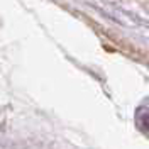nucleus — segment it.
Masks as SVG:
<instances>
[{"instance_id": "f257e3e1", "label": "nucleus", "mask_w": 149, "mask_h": 149, "mask_svg": "<svg viewBox=\"0 0 149 149\" xmlns=\"http://www.w3.org/2000/svg\"><path fill=\"white\" fill-rule=\"evenodd\" d=\"M136 122H137V125H139L144 132L149 134V102H146L144 105H141L139 109H137Z\"/></svg>"}]
</instances>
